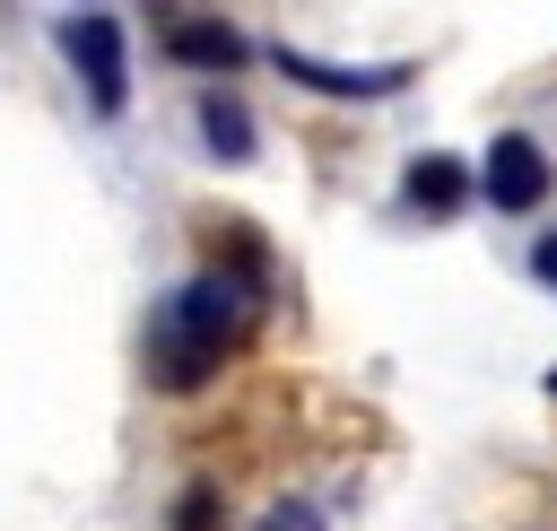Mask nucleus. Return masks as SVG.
I'll return each instance as SVG.
<instances>
[{
	"label": "nucleus",
	"instance_id": "4",
	"mask_svg": "<svg viewBox=\"0 0 557 531\" xmlns=\"http://www.w3.org/2000/svg\"><path fill=\"white\" fill-rule=\"evenodd\" d=\"M296 87H322V96H392V87H409V61H383V70H339V61H313V52H270Z\"/></svg>",
	"mask_w": 557,
	"mask_h": 531
},
{
	"label": "nucleus",
	"instance_id": "1",
	"mask_svg": "<svg viewBox=\"0 0 557 531\" xmlns=\"http://www.w3.org/2000/svg\"><path fill=\"white\" fill-rule=\"evenodd\" d=\"M244 331H252V287H244L235 270H209V279H191L183 296H165V313H157V331H148V374H157L165 392H191Z\"/></svg>",
	"mask_w": 557,
	"mask_h": 531
},
{
	"label": "nucleus",
	"instance_id": "7",
	"mask_svg": "<svg viewBox=\"0 0 557 531\" xmlns=\"http://www.w3.org/2000/svg\"><path fill=\"white\" fill-rule=\"evenodd\" d=\"M200 139H209L226 165H244V157H252V113H244L235 96H200Z\"/></svg>",
	"mask_w": 557,
	"mask_h": 531
},
{
	"label": "nucleus",
	"instance_id": "2",
	"mask_svg": "<svg viewBox=\"0 0 557 531\" xmlns=\"http://www.w3.org/2000/svg\"><path fill=\"white\" fill-rule=\"evenodd\" d=\"M61 52H70V70L87 78V104L96 113H122V96H131V61H122V26L113 17H61Z\"/></svg>",
	"mask_w": 557,
	"mask_h": 531
},
{
	"label": "nucleus",
	"instance_id": "6",
	"mask_svg": "<svg viewBox=\"0 0 557 531\" xmlns=\"http://www.w3.org/2000/svg\"><path fill=\"white\" fill-rule=\"evenodd\" d=\"M461 192H470V174H461L453 157H418V165H409V209L453 218V209H461Z\"/></svg>",
	"mask_w": 557,
	"mask_h": 531
},
{
	"label": "nucleus",
	"instance_id": "8",
	"mask_svg": "<svg viewBox=\"0 0 557 531\" xmlns=\"http://www.w3.org/2000/svg\"><path fill=\"white\" fill-rule=\"evenodd\" d=\"M548 392H557V366H548Z\"/></svg>",
	"mask_w": 557,
	"mask_h": 531
},
{
	"label": "nucleus",
	"instance_id": "5",
	"mask_svg": "<svg viewBox=\"0 0 557 531\" xmlns=\"http://www.w3.org/2000/svg\"><path fill=\"white\" fill-rule=\"evenodd\" d=\"M165 52L191 61V70H235V61H244V35L218 26V17H174V26H165Z\"/></svg>",
	"mask_w": 557,
	"mask_h": 531
},
{
	"label": "nucleus",
	"instance_id": "3",
	"mask_svg": "<svg viewBox=\"0 0 557 531\" xmlns=\"http://www.w3.org/2000/svg\"><path fill=\"white\" fill-rule=\"evenodd\" d=\"M479 192H487L496 209H540V200H548V157H540V139L496 131V148H487V165H479Z\"/></svg>",
	"mask_w": 557,
	"mask_h": 531
}]
</instances>
